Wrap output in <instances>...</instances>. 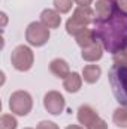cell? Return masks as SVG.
Returning a JSON list of instances; mask_svg holds the SVG:
<instances>
[{"label": "cell", "instance_id": "16", "mask_svg": "<svg viewBox=\"0 0 127 129\" xmlns=\"http://www.w3.org/2000/svg\"><path fill=\"white\" fill-rule=\"evenodd\" d=\"M112 120L114 123L118 126V128H127V107H120L114 111V116H112Z\"/></svg>", "mask_w": 127, "mask_h": 129}, {"label": "cell", "instance_id": "6", "mask_svg": "<svg viewBox=\"0 0 127 129\" xmlns=\"http://www.w3.org/2000/svg\"><path fill=\"white\" fill-rule=\"evenodd\" d=\"M49 39V29L40 21H33L26 29V41L32 47H43Z\"/></svg>", "mask_w": 127, "mask_h": 129}, {"label": "cell", "instance_id": "17", "mask_svg": "<svg viewBox=\"0 0 127 129\" xmlns=\"http://www.w3.org/2000/svg\"><path fill=\"white\" fill-rule=\"evenodd\" d=\"M87 29V26H84V24H81V23H78L75 18H69L67 20V23H66V32L69 33V35H72V36H78L81 32H84Z\"/></svg>", "mask_w": 127, "mask_h": 129}, {"label": "cell", "instance_id": "13", "mask_svg": "<svg viewBox=\"0 0 127 129\" xmlns=\"http://www.w3.org/2000/svg\"><path fill=\"white\" fill-rule=\"evenodd\" d=\"M82 86V77L78 72H70L63 81V87L69 93H76Z\"/></svg>", "mask_w": 127, "mask_h": 129}, {"label": "cell", "instance_id": "18", "mask_svg": "<svg viewBox=\"0 0 127 129\" xmlns=\"http://www.w3.org/2000/svg\"><path fill=\"white\" fill-rule=\"evenodd\" d=\"M17 119L11 114H3L0 117V129H17Z\"/></svg>", "mask_w": 127, "mask_h": 129}, {"label": "cell", "instance_id": "23", "mask_svg": "<svg viewBox=\"0 0 127 129\" xmlns=\"http://www.w3.org/2000/svg\"><path fill=\"white\" fill-rule=\"evenodd\" d=\"M76 5H79V6H90L91 3H93V0H73Z\"/></svg>", "mask_w": 127, "mask_h": 129}, {"label": "cell", "instance_id": "2", "mask_svg": "<svg viewBox=\"0 0 127 129\" xmlns=\"http://www.w3.org/2000/svg\"><path fill=\"white\" fill-rule=\"evenodd\" d=\"M109 84L118 104L127 107V63L114 60L109 69Z\"/></svg>", "mask_w": 127, "mask_h": 129}, {"label": "cell", "instance_id": "3", "mask_svg": "<svg viewBox=\"0 0 127 129\" xmlns=\"http://www.w3.org/2000/svg\"><path fill=\"white\" fill-rule=\"evenodd\" d=\"M11 63L20 72H26V71L32 69L33 63H34V54H33L32 48L27 45L15 47L11 54Z\"/></svg>", "mask_w": 127, "mask_h": 129}, {"label": "cell", "instance_id": "21", "mask_svg": "<svg viewBox=\"0 0 127 129\" xmlns=\"http://www.w3.org/2000/svg\"><path fill=\"white\" fill-rule=\"evenodd\" d=\"M114 60H120V62H126V63H127V48L123 51V53H120V54L114 56Z\"/></svg>", "mask_w": 127, "mask_h": 129}, {"label": "cell", "instance_id": "15", "mask_svg": "<svg viewBox=\"0 0 127 129\" xmlns=\"http://www.w3.org/2000/svg\"><path fill=\"white\" fill-rule=\"evenodd\" d=\"M75 38H76V44H78L81 48H87V47L93 45L96 41H97L94 29H88V27H87L84 32H81L78 36H75Z\"/></svg>", "mask_w": 127, "mask_h": 129}, {"label": "cell", "instance_id": "19", "mask_svg": "<svg viewBox=\"0 0 127 129\" xmlns=\"http://www.w3.org/2000/svg\"><path fill=\"white\" fill-rule=\"evenodd\" d=\"M54 8L58 14H67L72 9V0H54Z\"/></svg>", "mask_w": 127, "mask_h": 129}, {"label": "cell", "instance_id": "12", "mask_svg": "<svg viewBox=\"0 0 127 129\" xmlns=\"http://www.w3.org/2000/svg\"><path fill=\"white\" fill-rule=\"evenodd\" d=\"M49 71H51L52 75H55L57 78H63V80L70 74V68H69L67 62L63 60V59H54V60H51Z\"/></svg>", "mask_w": 127, "mask_h": 129}, {"label": "cell", "instance_id": "1", "mask_svg": "<svg viewBox=\"0 0 127 129\" xmlns=\"http://www.w3.org/2000/svg\"><path fill=\"white\" fill-rule=\"evenodd\" d=\"M94 33L103 48L117 56L127 48V12L117 11L106 20H94Z\"/></svg>", "mask_w": 127, "mask_h": 129}, {"label": "cell", "instance_id": "7", "mask_svg": "<svg viewBox=\"0 0 127 129\" xmlns=\"http://www.w3.org/2000/svg\"><path fill=\"white\" fill-rule=\"evenodd\" d=\"M43 107L45 110L52 114V116H58L61 114L66 108V101H64V96L60 93V92H55V90H49L45 98H43Z\"/></svg>", "mask_w": 127, "mask_h": 129}, {"label": "cell", "instance_id": "25", "mask_svg": "<svg viewBox=\"0 0 127 129\" xmlns=\"http://www.w3.org/2000/svg\"><path fill=\"white\" fill-rule=\"evenodd\" d=\"M66 129H84L82 126H78V125H69Z\"/></svg>", "mask_w": 127, "mask_h": 129}, {"label": "cell", "instance_id": "11", "mask_svg": "<svg viewBox=\"0 0 127 129\" xmlns=\"http://www.w3.org/2000/svg\"><path fill=\"white\" fill-rule=\"evenodd\" d=\"M40 23L48 29H58L61 24V17L55 9H43L40 14Z\"/></svg>", "mask_w": 127, "mask_h": 129}, {"label": "cell", "instance_id": "20", "mask_svg": "<svg viewBox=\"0 0 127 129\" xmlns=\"http://www.w3.org/2000/svg\"><path fill=\"white\" fill-rule=\"evenodd\" d=\"M36 129H58V126L54 123V122H48V120H43L37 125Z\"/></svg>", "mask_w": 127, "mask_h": 129}, {"label": "cell", "instance_id": "5", "mask_svg": "<svg viewBox=\"0 0 127 129\" xmlns=\"http://www.w3.org/2000/svg\"><path fill=\"white\" fill-rule=\"evenodd\" d=\"M33 108L32 95L26 90H17L9 98V110L17 116H27Z\"/></svg>", "mask_w": 127, "mask_h": 129}, {"label": "cell", "instance_id": "14", "mask_svg": "<svg viewBox=\"0 0 127 129\" xmlns=\"http://www.w3.org/2000/svg\"><path fill=\"white\" fill-rule=\"evenodd\" d=\"M100 75H102V69H100V66H97V64H87V66L82 69V78H84V81L88 83V84L97 83L99 78H100Z\"/></svg>", "mask_w": 127, "mask_h": 129}, {"label": "cell", "instance_id": "8", "mask_svg": "<svg viewBox=\"0 0 127 129\" xmlns=\"http://www.w3.org/2000/svg\"><path fill=\"white\" fill-rule=\"evenodd\" d=\"M118 5L117 0H97L94 5V20H106L109 18L115 11H117Z\"/></svg>", "mask_w": 127, "mask_h": 129}, {"label": "cell", "instance_id": "26", "mask_svg": "<svg viewBox=\"0 0 127 129\" xmlns=\"http://www.w3.org/2000/svg\"><path fill=\"white\" fill-rule=\"evenodd\" d=\"M26 129H32V128H26Z\"/></svg>", "mask_w": 127, "mask_h": 129}, {"label": "cell", "instance_id": "10", "mask_svg": "<svg viewBox=\"0 0 127 129\" xmlns=\"http://www.w3.org/2000/svg\"><path fill=\"white\" fill-rule=\"evenodd\" d=\"M72 18H75L78 23H81V24H84V26H88V24L94 23L96 14L90 6H78V8L73 11Z\"/></svg>", "mask_w": 127, "mask_h": 129}, {"label": "cell", "instance_id": "9", "mask_svg": "<svg viewBox=\"0 0 127 129\" xmlns=\"http://www.w3.org/2000/svg\"><path fill=\"white\" fill-rule=\"evenodd\" d=\"M103 45L102 42L97 39L93 45L87 47V48H82V53H81V57L85 60V62H97L102 59L103 56Z\"/></svg>", "mask_w": 127, "mask_h": 129}, {"label": "cell", "instance_id": "4", "mask_svg": "<svg viewBox=\"0 0 127 129\" xmlns=\"http://www.w3.org/2000/svg\"><path fill=\"white\" fill-rule=\"evenodd\" d=\"M78 122L85 129H108V123L97 114L91 105H81L78 110Z\"/></svg>", "mask_w": 127, "mask_h": 129}, {"label": "cell", "instance_id": "24", "mask_svg": "<svg viewBox=\"0 0 127 129\" xmlns=\"http://www.w3.org/2000/svg\"><path fill=\"white\" fill-rule=\"evenodd\" d=\"M2 18H3V24H2V27H5V26H6V21H8V18H6V14H5V12H2Z\"/></svg>", "mask_w": 127, "mask_h": 129}, {"label": "cell", "instance_id": "22", "mask_svg": "<svg viewBox=\"0 0 127 129\" xmlns=\"http://www.w3.org/2000/svg\"><path fill=\"white\" fill-rule=\"evenodd\" d=\"M117 5H118V8L121 11L127 12V0H117Z\"/></svg>", "mask_w": 127, "mask_h": 129}]
</instances>
